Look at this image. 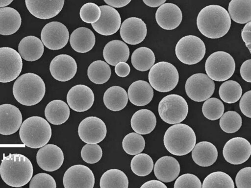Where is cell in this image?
<instances>
[{"label": "cell", "instance_id": "obj_32", "mask_svg": "<svg viewBox=\"0 0 251 188\" xmlns=\"http://www.w3.org/2000/svg\"><path fill=\"white\" fill-rule=\"evenodd\" d=\"M47 120L53 125H61L65 123L70 116V109L68 104L61 100L50 101L45 109Z\"/></svg>", "mask_w": 251, "mask_h": 188}, {"label": "cell", "instance_id": "obj_5", "mask_svg": "<svg viewBox=\"0 0 251 188\" xmlns=\"http://www.w3.org/2000/svg\"><path fill=\"white\" fill-rule=\"evenodd\" d=\"M19 136L27 147L39 149L47 144L52 136V129L49 122L38 116L30 117L21 125Z\"/></svg>", "mask_w": 251, "mask_h": 188}, {"label": "cell", "instance_id": "obj_22", "mask_svg": "<svg viewBox=\"0 0 251 188\" xmlns=\"http://www.w3.org/2000/svg\"><path fill=\"white\" fill-rule=\"evenodd\" d=\"M65 0H25L26 7L34 17L40 19H51L59 14Z\"/></svg>", "mask_w": 251, "mask_h": 188}, {"label": "cell", "instance_id": "obj_1", "mask_svg": "<svg viewBox=\"0 0 251 188\" xmlns=\"http://www.w3.org/2000/svg\"><path fill=\"white\" fill-rule=\"evenodd\" d=\"M231 19L224 7L209 5L199 13L197 24L200 32L210 39H219L226 35L231 26Z\"/></svg>", "mask_w": 251, "mask_h": 188}, {"label": "cell", "instance_id": "obj_41", "mask_svg": "<svg viewBox=\"0 0 251 188\" xmlns=\"http://www.w3.org/2000/svg\"><path fill=\"white\" fill-rule=\"evenodd\" d=\"M122 147L127 154L135 156L143 152L145 147V141L141 135L131 133L126 136L122 141Z\"/></svg>", "mask_w": 251, "mask_h": 188}, {"label": "cell", "instance_id": "obj_15", "mask_svg": "<svg viewBox=\"0 0 251 188\" xmlns=\"http://www.w3.org/2000/svg\"><path fill=\"white\" fill-rule=\"evenodd\" d=\"M223 153L227 162L234 165L241 164L250 157L251 145L245 138H234L226 142Z\"/></svg>", "mask_w": 251, "mask_h": 188}, {"label": "cell", "instance_id": "obj_13", "mask_svg": "<svg viewBox=\"0 0 251 188\" xmlns=\"http://www.w3.org/2000/svg\"><path fill=\"white\" fill-rule=\"evenodd\" d=\"M107 133L105 123L96 117H89L83 119L78 128L80 139L88 144L100 142L106 138Z\"/></svg>", "mask_w": 251, "mask_h": 188}, {"label": "cell", "instance_id": "obj_26", "mask_svg": "<svg viewBox=\"0 0 251 188\" xmlns=\"http://www.w3.org/2000/svg\"><path fill=\"white\" fill-rule=\"evenodd\" d=\"M130 56V49L124 42L114 40L109 42L103 50V56L109 65L115 67L120 62H126Z\"/></svg>", "mask_w": 251, "mask_h": 188}, {"label": "cell", "instance_id": "obj_49", "mask_svg": "<svg viewBox=\"0 0 251 188\" xmlns=\"http://www.w3.org/2000/svg\"><path fill=\"white\" fill-rule=\"evenodd\" d=\"M241 111L246 117L251 118V91L245 93L240 101Z\"/></svg>", "mask_w": 251, "mask_h": 188}, {"label": "cell", "instance_id": "obj_27", "mask_svg": "<svg viewBox=\"0 0 251 188\" xmlns=\"http://www.w3.org/2000/svg\"><path fill=\"white\" fill-rule=\"evenodd\" d=\"M192 158L198 165L207 167L213 165L217 160L218 152L216 146L208 141L196 144L192 150Z\"/></svg>", "mask_w": 251, "mask_h": 188}, {"label": "cell", "instance_id": "obj_37", "mask_svg": "<svg viewBox=\"0 0 251 188\" xmlns=\"http://www.w3.org/2000/svg\"><path fill=\"white\" fill-rule=\"evenodd\" d=\"M111 73V69L109 65L102 60L93 62L88 70L89 78L97 85L106 83L110 78Z\"/></svg>", "mask_w": 251, "mask_h": 188}, {"label": "cell", "instance_id": "obj_40", "mask_svg": "<svg viewBox=\"0 0 251 188\" xmlns=\"http://www.w3.org/2000/svg\"><path fill=\"white\" fill-rule=\"evenodd\" d=\"M203 188H234L231 177L223 172H215L208 175L202 185Z\"/></svg>", "mask_w": 251, "mask_h": 188}, {"label": "cell", "instance_id": "obj_20", "mask_svg": "<svg viewBox=\"0 0 251 188\" xmlns=\"http://www.w3.org/2000/svg\"><path fill=\"white\" fill-rule=\"evenodd\" d=\"M77 70V64L74 58L67 54L55 57L50 65L52 77L59 81L66 82L73 79Z\"/></svg>", "mask_w": 251, "mask_h": 188}, {"label": "cell", "instance_id": "obj_53", "mask_svg": "<svg viewBox=\"0 0 251 188\" xmlns=\"http://www.w3.org/2000/svg\"><path fill=\"white\" fill-rule=\"evenodd\" d=\"M103 1L110 6L120 8L128 5L132 0H103Z\"/></svg>", "mask_w": 251, "mask_h": 188}, {"label": "cell", "instance_id": "obj_7", "mask_svg": "<svg viewBox=\"0 0 251 188\" xmlns=\"http://www.w3.org/2000/svg\"><path fill=\"white\" fill-rule=\"evenodd\" d=\"M236 69L233 57L225 51H217L209 56L205 65L207 75L216 81H224L231 78Z\"/></svg>", "mask_w": 251, "mask_h": 188}, {"label": "cell", "instance_id": "obj_47", "mask_svg": "<svg viewBox=\"0 0 251 188\" xmlns=\"http://www.w3.org/2000/svg\"><path fill=\"white\" fill-rule=\"evenodd\" d=\"M174 187L176 188H201L202 184L199 178L192 174H185L178 177Z\"/></svg>", "mask_w": 251, "mask_h": 188}, {"label": "cell", "instance_id": "obj_52", "mask_svg": "<svg viewBox=\"0 0 251 188\" xmlns=\"http://www.w3.org/2000/svg\"><path fill=\"white\" fill-rule=\"evenodd\" d=\"M115 72L116 74L121 77H125L129 75L131 69L127 63L120 62L115 66Z\"/></svg>", "mask_w": 251, "mask_h": 188}, {"label": "cell", "instance_id": "obj_30", "mask_svg": "<svg viewBox=\"0 0 251 188\" xmlns=\"http://www.w3.org/2000/svg\"><path fill=\"white\" fill-rule=\"evenodd\" d=\"M157 119L154 114L147 109L137 111L131 120V127L133 131L140 135L151 134L156 127Z\"/></svg>", "mask_w": 251, "mask_h": 188}, {"label": "cell", "instance_id": "obj_28", "mask_svg": "<svg viewBox=\"0 0 251 188\" xmlns=\"http://www.w3.org/2000/svg\"><path fill=\"white\" fill-rule=\"evenodd\" d=\"M70 41L71 46L75 51L85 53L94 48L96 44V37L91 29L80 27L72 33Z\"/></svg>", "mask_w": 251, "mask_h": 188}, {"label": "cell", "instance_id": "obj_54", "mask_svg": "<svg viewBox=\"0 0 251 188\" xmlns=\"http://www.w3.org/2000/svg\"><path fill=\"white\" fill-rule=\"evenodd\" d=\"M141 188H167V187L161 181L157 180H151L145 183Z\"/></svg>", "mask_w": 251, "mask_h": 188}, {"label": "cell", "instance_id": "obj_11", "mask_svg": "<svg viewBox=\"0 0 251 188\" xmlns=\"http://www.w3.org/2000/svg\"><path fill=\"white\" fill-rule=\"evenodd\" d=\"M186 94L192 100L202 102L214 94L215 84L214 80L204 73H197L186 80L185 86Z\"/></svg>", "mask_w": 251, "mask_h": 188}, {"label": "cell", "instance_id": "obj_48", "mask_svg": "<svg viewBox=\"0 0 251 188\" xmlns=\"http://www.w3.org/2000/svg\"><path fill=\"white\" fill-rule=\"evenodd\" d=\"M236 184L238 188H251V168L246 167L241 170L236 177Z\"/></svg>", "mask_w": 251, "mask_h": 188}, {"label": "cell", "instance_id": "obj_38", "mask_svg": "<svg viewBox=\"0 0 251 188\" xmlns=\"http://www.w3.org/2000/svg\"><path fill=\"white\" fill-rule=\"evenodd\" d=\"M242 93L243 90L239 83L234 80L225 81L219 89L220 98L228 104L237 102L241 98Z\"/></svg>", "mask_w": 251, "mask_h": 188}, {"label": "cell", "instance_id": "obj_50", "mask_svg": "<svg viewBox=\"0 0 251 188\" xmlns=\"http://www.w3.org/2000/svg\"><path fill=\"white\" fill-rule=\"evenodd\" d=\"M251 60L245 61L240 68V74L242 78L247 82H251Z\"/></svg>", "mask_w": 251, "mask_h": 188}, {"label": "cell", "instance_id": "obj_24", "mask_svg": "<svg viewBox=\"0 0 251 188\" xmlns=\"http://www.w3.org/2000/svg\"><path fill=\"white\" fill-rule=\"evenodd\" d=\"M154 174L160 181L170 183L179 176L180 166L178 161L171 156H164L158 159L154 165Z\"/></svg>", "mask_w": 251, "mask_h": 188}, {"label": "cell", "instance_id": "obj_46", "mask_svg": "<svg viewBox=\"0 0 251 188\" xmlns=\"http://www.w3.org/2000/svg\"><path fill=\"white\" fill-rule=\"evenodd\" d=\"M54 179L47 173H39L31 178L29 184L30 188H56Z\"/></svg>", "mask_w": 251, "mask_h": 188}, {"label": "cell", "instance_id": "obj_55", "mask_svg": "<svg viewBox=\"0 0 251 188\" xmlns=\"http://www.w3.org/2000/svg\"><path fill=\"white\" fill-rule=\"evenodd\" d=\"M167 0H143L144 3L151 8H156L164 4Z\"/></svg>", "mask_w": 251, "mask_h": 188}, {"label": "cell", "instance_id": "obj_44", "mask_svg": "<svg viewBox=\"0 0 251 188\" xmlns=\"http://www.w3.org/2000/svg\"><path fill=\"white\" fill-rule=\"evenodd\" d=\"M79 15L83 22L93 24L97 23L99 20L101 15V10L97 4L88 3L82 6Z\"/></svg>", "mask_w": 251, "mask_h": 188}, {"label": "cell", "instance_id": "obj_4", "mask_svg": "<svg viewBox=\"0 0 251 188\" xmlns=\"http://www.w3.org/2000/svg\"><path fill=\"white\" fill-rule=\"evenodd\" d=\"M164 144L171 154L183 156L191 153L196 144L197 137L193 129L185 124L172 125L165 133Z\"/></svg>", "mask_w": 251, "mask_h": 188}, {"label": "cell", "instance_id": "obj_3", "mask_svg": "<svg viewBox=\"0 0 251 188\" xmlns=\"http://www.w3.org/2000/svg\"><path fill=\"white\" fill-rule=\"evenodd\" d=\"M46 87L39 75L27 73L19 77L14 83L13 93L16 100L25 106H32L45 97Z\"/></svg>", "mask_w": 251, "mask_h": 188}, {"label": "cell", "instance_id": "obj_45", "mask_svg": "<svg viewBox=\"0 0 251 188\" xmlns=\"http://www.w3.org/2000/svg\"><path fill=\"white\" fill-rule=\"evenodd\" d=\"M102 156V150L97 144L85 145L81 151V157L88 164H94L99 162Z\"/></svg>", "mask_w": 251, "mask_h": 188}, {"label": "cell", "instance_id": "obj_6", "mask_svg": "<svg viewBox=\"0 0 251 188\" xmlns=\"http://www.w3.org/2000/svg\"><path fill=\"white\" fill-rule=\"evenodd\" d=\"M179 73L171 63L161 61L151 69L149 79L151 86L160 93H168L174 90L179 81Z\"/></svg>", "mask_w": 251, "mask_h": 188}, {"label": "cell", "instance_id": "obj_25", "mask_svg": "<svg viewBox=\"0 0 251 188\" xmlns=\"http://www.w3.org/2000/svg\"><path fill=\"white\" fill-rule=\"evenodd\" d=\"M128 96L134 106L143 107L148 105L152 101L154 91L148 82L138 80L132 83L130 86Z\"/></svg>", "mask_w": 251, "mask_h": 188}, {"label": "cell", "instance_id": "obj_43", "mask_svg": "<svg viewBox=\"0 0 251 188\" xmlns=\"http://www.w3.org/2000/svg\"><path fill=\"white\" fill-rule=\"evenodd\" d=\"M225 107L222 101L215 97L208 98L204 102L202 112L203 115L209 120H216L224 114Z\"/></svg>", "mask_w": 251, "mask_h": 188}, {"label": "cell", "instance_id": "obj_39", "mask_svg": "<svg viewBox=\"0 0 251 188\" xmlns=\"http://www.w3.org/2000/svg\"><path fill=\"white\" fill-rule=\"evenodd\" d=\"M154 168V162L151 157L146 154H138L135 155L131 162L132 172L139 177L149 175Z\"/></svg>", "mask_w": 251, "mask_h": 188}, {"label": "cell", "instance_id": "obj_51", "mask_svg": "<svg viewBox=\"0 0 251 188\" xmlns=\"http://www.w3.org/2000/svg\"><path fill=\"white\" fill-rule=\"evenodd\" d=\"M241 36L246 46L251 52V23L246 24L241 33Z\"/></svg>", "mask_w": 251, "mask_h": 188}, {"label": "cell", "instance_id": "obj_18", "mask_svg": "<svg viewBox=\"0 0 251 188\" xmlns=\"http://www.w3.org/2000/svg\"><path fill=\"white\" fill-rule=\"evenodd\" d=\"M120 33L125 43L137 45L141 43L147 35V26L141 19L131 17L123 23Z\"/></svg>", "mask_w": 251, "mask_h": 188}, {"label": "cell", "instance_id": "obj_34", "mask_svg": "<svg viewBox=\"0 0 251 188\" xmlns=\"http://www.w3.org/2000/svg\"><path fill=\"white\" fill-rule=\"evenodd\" d=\"M228 11L234 22L246 24L251 20V0H231Z\"/></svg>", "mask_w": 251, "mask_h": 188}, {"label": "cell", "instance_id": "obj_56", "mask_svg": "<svg viewBox=\"0 0 251 188\" xmlns=\"http://www.w3.org/2000/svg\"><path fill=\"white\" fill-rule=\"evenodd\" d=\"M14 0H0V8L9 5Z\"/></svg>", "mask_w": 251, "mask_h": 188}, {"label": "cell", "instance_id": "obj_9", "mask_svg": "<svg viewBox=\"0 0 251 188\" xmlns=\"http://www.w3.org/2000/svg\"><path fill=\"white\" fill-rule=\"evenodd\" d=\"M203 41L195 35H187L181 38L176 47L177 58L183 64L194 65L198 64L205 54Z\"/></svg>", "mask_w": 251, "mask_h": 188}, {"label": "cell", "instance_id": "obj_12", "mask_svg": "<svg viewBox=\"0 0 251 188\" xmlns=\"http://www.w3.org/2000/svg\"><path fill=\"white\" fill-rule=\"evenodd\" d=\"M70 33L67 27L59 22L47 24L42 30L41 39L46 47L51 50L65 47L68 43Z\"/></svg>", "mask_w": 251, "mask_h": 188}, {"label": "cell", "instance_id": "obj_36", "mask_svg": "<svg viewBox=\"0 0 251 188\" xmlns=\"http://www.w3.org/2000/svg\"><path fill=\"white\" fill-rule=\"evenodd\" d=\"M101 188H128L129 180L123 171L111 169L102 175L100 183Z\"/></svg>", "mask_w": 251, "mask_h": 188}, {"label": "cell", "instance_id": "obj_8", "mask_svg": "<svg viewBox=\"0 0 251 188\" xmlns=\"http://www.w3.org/2000/svg\"><path fill=\"white\" fill-rule=\"evenodd\" d=\"M188 109L185 99L177 94L165 96L158 105V113L161 118L170 124L179 123L185 120Z\"/></svg>", "mask_w": 251, "mask_h": 188}, {"label": "cell", "instance_id": "obj_17", "mask_svg": "<svg viewBox=\"0 0 251 188\" xmlns=\"http://www.w3.org/2000/svg\"><path fill=\"white\" fill-rule=\"evenodd\" d=\"M101 15L95 24H92L94 29L103 36L112 35L118 32L121 24V18L118 11L109 5L100 7Z\"/></svg>", "mask_w": 251, "mask_h": 188}, {"label": "cell", "instance_id": "obj_14", "mask_svg": "<svg viewBox=\"0 0 251 188\" xmlns=\"http://www.w3.org/2000/svg\"><path fill=\"white\" fill-rule=\"evenodd\" d=\"M63 183L65 188H93L95 178L89 167L75 164L67 170L63 178Z\"/></svg>", "mask_w": 251, "mask_h": 188}, {"label": "cell", "instance_id": "obj_16", "mask_svg": "<svg viewBox=\"0 0 251 188\" xmlns=\"http://www.w3.org/2000/svg\"><path fill=\"white\" fill-rule=\"evenodd\" d=\"M65 160L64 153L56 145L46 144L41 148L36 155L40 168L47 172H54L60 168Z\"/></svg>", "mask_w": 251, "mask_h": 188}, {"label": "cell", "instance_id": "obj_19", "mask_svg": "<svg viewBox=\"0 0 251 188\" xmlns=\"http://www.w3.org/2000/svg\"><path fill=\"white\" fill-rule=\"evenodd\" d=\"M67 99L71 109L78 113H83L92 107L95 95L93 91L88 86L78 85L69 91Z\"/></svg>", "mask_w": 251, "mask_h": 188}, {"label": "cell", "instance_id": "obj_21", "mask_svg": "<svg viewBox=\"0 0 251 188\" xmlns=\"http://www.w3.org/2000/svg\"><path fill=\"white\" fill-rule=\"evenodd\" d=\"M23 123L22 112L10 104L0 106V134L11 135L16 133Z\"/></svg>", "mask_w": 251, "mask_h": 188}, {"label": "cell", "instance_id": "obj_31", "mask_svg": "<svg viewBox=\"0 0 251 188\" xmlns=\"http://www.w3.org/2000/svg\"><path fill=\"white\" fill-rule=\"evenodd\" d=\"M19 13L11 7L0 8V35L8 36L15 33L22 25Z\"/></svg>", "mask_w": 251, "mask_h": 188}, {"label": "cell", "instance_id": "obj_33", "mask_svg": "<svg viewBox=\"0 0 251 188\" xmlns=\"http://www.w3.org/2000/svg\"><path fill=\"white\" fill-rule=\"evenodd\" d=\"M103 100L108 109L113 112H119L127 106L128 94L120 87H112L104 93Z\"/></svg>", "mask_w": 251, "mask_h": 188}, {"label": "cell", "instance_id": "obj_2", "mask_svg": "<svg viewBox=\"0 0 251 188\" xmlns=\"http://www.w3.org/2000/svg\"><path fill=\"white\" fill-rule=\"evenodd\" d=\"M33 175V166L30 160L19 154L4 155L0 165V175L3 181L12 187L27 184Z\"/></svg>", "mask_w": 251, "mask_h": 188}, {"label": "cell", "instance_id": "obj_29", "mask_svg": "<svg viewBox=\"0 0 251 188\" xmlns=\"http://www.w3.org/2000/svg\"><path fill=\"white\" fill-rule=\"evenodd\" d=\"M45 51L43 42L34 36H29L23 38L18 46L19 53L27 61H35L43 56Z\"/></svg>", "mask_w": 251, "mask_h": 188}, {"label": "cell", "instance_id": "obj_35", "mask_svg": "<svg viewBox=\"0 0 251 188\" xmlns=\"http://www.w3.org/2000/svg\"><path fill=\"white\" fill-rule=\"evenodd\" d=\"M155 56L149 48L142 47L135 50L131 56L134 68L140 71H147L154 65Z\"/></svg>", "mask_w": 251, "mask_h": 188}, {"label": "cell", "instance_id": "obj_42", "mask_svg": "<svg viewBox=\"0 0 251 188\" xmlns=\"http://www.w3.org/2000/svg\"><path fill=\"white\" fill-rule=\"evenodd\" d=\"M242 118L236 112L228 111L223 115L220 120L221 129L227 134H233L238 132L242 127Z\"/></svg>", "mask_w": 251, "mask_h": 188}, {"label": "cell", "instance_id": "obj_10", "mask_svg": "<svg viewBox=\"0 0 251 188\" xmlns=\"http://www.w3.org/2000/svg\"><path fill=\"white\" fill-rule=\"evenodd\" d=\"M22 56L15 49L0 48V82L8 83L15 80L22 71Z\"/></svg>", "mask_w": 251, "mask_h": 188}, {"label": "cell", "instance_id": "obj_23", "mask_svg": "<svg viewBox=\"0 0 251 188\" xmlns=\"http://www.w3.org/2000/svg\"><path fill=\"white\" fill-rule=\"evenodd\" d=\"M155 18L161 28L166 30H173L181 24L182 13L176 5L171 3H164L157 9Z\"/></svg>", "mask_w": 251, "mask_h": 188}]
</instances>
